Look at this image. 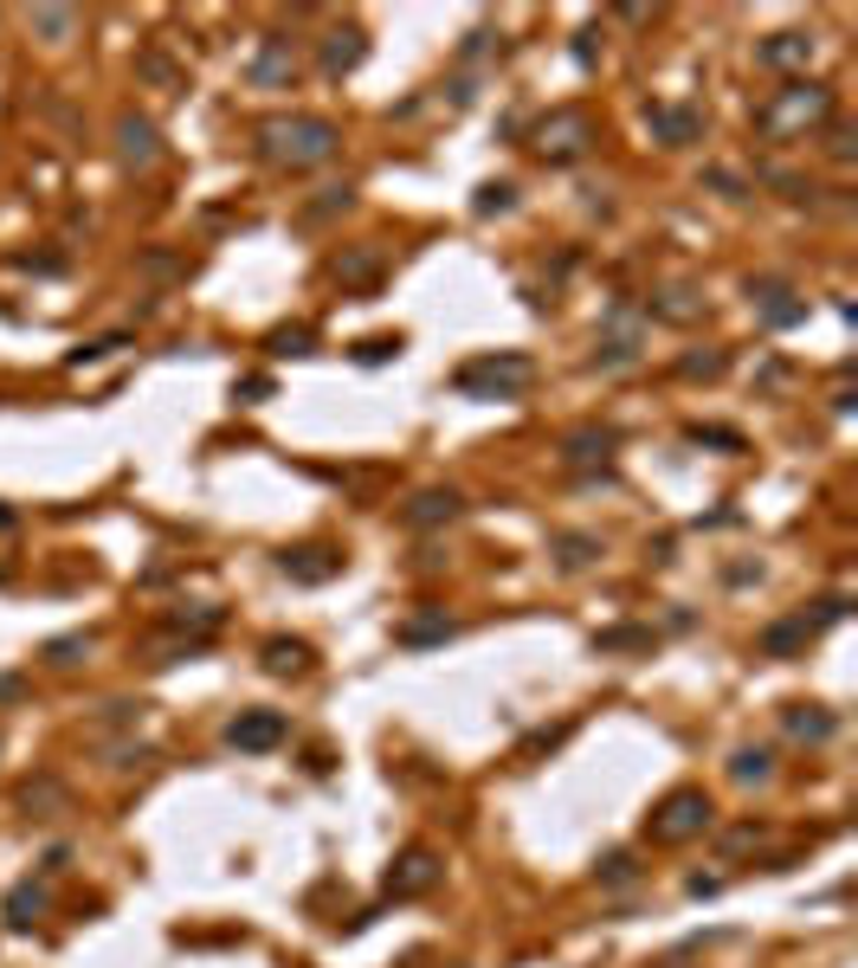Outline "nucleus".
Here are the masks:
<instances>
[{"mask_svg":"<svg viewBox=\"0 0 858 968\" xmlns=\"http://www.w3.org/2000/svg\"><path fill=\"white\" fill-rule=\"evenodd\" d=\"M304 659H310V652H304L297 639H271V646H265V665H271V672H297Z\"/></svg>","mask_w":858,"mask_h":968,"instance_id":"f8f14e48","label":"nucleus"},{"mask_svg":"<svg viewBox=\"0 0 858 968\" xmlns=\"http://www.w3.org/2000/svg\"><path fill=\"white\" fill-rule=\"evenodd\" d=\"M529 381V362L523 356H485V362H472V368H459V387L465 394H516Z\"/></svg>","mask_w":858,"mask_h":968,"instance_id":"7ed1b4c3","label":"nucleus"},{"mask_svg":"<svg viewBox=\"0 0 858 968\" xmlns=\"http://www.w3.org/2000/svg\"><path fill=\"white\" fill-rule=\"evenodd\" d=\"M607 446H613V433H575L568 459H607Z\"/></svg>","mask_w":858,"mask_h":968,"instance_id":"ddd939ff","label":"nucleus"},{"mask_svg":"<svg viewBox=\"0 0 858 968\" xmlns=\"http://www.w3.org/2000/svg\"><path fill=\"white\" fill-rule=\"evenodd\" d=\"M117 136H123V162H155V129L142 117H123Z\"/></svg>","mask_w":858,"mask_h":968,"instance_id":"9d476101","label":"nucleus"},{"mask_svg":"<svg viewBox=\"0 0 858 968\" xmlns=\"http://www.w3.org/2000/svg\"><path fill=\"white\" fill-rule=\"evenodd\" d=\"M343 569V556H330V549H291L284 556V575H297V582H330Z\"/></svg>","mask_w":858,"mask_h":968,"instance_id":"6e6552de","label":"nucleus"},{"mask_svg":"<svg viewBox=\"0 0 858 968\" xmlns=\"http://www.w3.org/2000/svg\"><path fill=\"white\" fill-rule=\"evenodd\" d=\"M465 504H459V491H420L413 504H407V523L413 530H433V523H452Z\"/></svg>","mask_w":858,"mask_h":968,"instance_id":"0eeeda50","label":"nucleus"},{"mask_svg":"<svg viewBox=\"0 0 858 968\" xmlns=\"http://www.w3.org/2000/svg\"><path fill=\"white\" fill-rule=\"evenodd\" d=\"M284 72H291V59H284L278 46H271V52H265V59L252 65V78H258V85H271V78H284Z\"/></svg>","mask_w":858,"mask_h":968,"instance_id":"2eb2a0df","label":"nucleus"},{"mask_svg":"<svg viewBox=\"0 0 858 968\" xmlns=\"http://www.w3.org/2000/svg\"><path fill=\"white\" fill-rule=\"evenodd\" d=\"M7 523H13V510H0V530H7Z\"/></svg>","mask_w":858,"mask_h":968,"instance_id":"4be33fe9","label":"nucleus"},{"mask_svg":"<svg viewBox=\"0 0 858 968\" xmlns=\"http://www.w3.org/2000/svg\"><path fill=\"white\" fill-rule=\"evenodd\" d=\"M258 142H265V155L271 162H291V168H310V162H323L330 149H336V123L323 117H278L258 129Z\"/></svg>","mask_w":858,"mask_h":968,"instance_id":"f257e3e1","label":"nucleus"},{"mask_svg":"<svg viewBox=\"0 0 858 968\" xmlns=\"http://www.w3.org/2000/svg\"><path fill=\"white\" fill-rule=\"evenodd\" d=\"M278 736H284V717H278V711H245V717H233V729H227L233 749H271Z\"/></svg>","mask_w":858,"mask_h":968,"instance_id":"423d86ee","label":"nucleus"},{"mask_svg":"<svg viewBox=\"0 0 858 968\" xmlns=\"http://www.w3.org/2000/svg\"><path fill=\"white\" fill-rule=\"evenodd\" d=\"M362 33H330V46H323V65L330 72H349V65H362Z\"/></svg>","mask_w":858,"mask_h":968,"instance_id":"9b49d317","label":"nucleus"},{"mask_svg":"<svg viewBox=\"0 0 858 968\" xmlns=\"http://www.w3.org/2000/svg\"><path fill=\"white\" fill-rule=\"evenodd\" d=\"M278 349H291V356H304V349H310V330H284V336H278Z\"/></svg>","mask_w":858,"mask_h":968,"instance_id":"412c9836","label":"nucleus"},{"mask_svg":"<svg viewBox=\"0 0 858 968\" xmlns=\"http://www.w3.org/2000/svg\"><path fill=\"white\" fill-rule=\"evenodd\" d=\"M787 729H794V736H827V729H833V717H801V711H794V717H787Z\"/></svg>","mask_w":858,"mask_h":968,"instance_id":"6ab92c4d","label":"nucleus"},{"mask_svg":"<svg viewBox=\"0 0 858 968\" xmlns=\"http://www.w3.org/2000/svg\"><path fill=\"white\" fill-rule=\"evenodd\" d=\"M575 136H588V117H575V111H568V117L542 123V142H536V149H542V155H575V149H581Z\"/></svg>","mask_w":858,"mask_h":968,"instance_id":"1a4fd4ad","label":"nucleus"},{"mask_svg":"<svg viewBox=\"0 0 858 968\" xmlns=\"http://www.w3.org/2000/svg\"><path fill=\"white\" fill-rule=\"evenodd\" d=\"M433 878H439V858H433L426 846H413L394 871H387V891H394V897H413V891H426Z\"/></svg>","mask_w":858,"mask_h":968,"instance_id":"39448f33","label":"nucleus"},{"mask_svg":"<svg viewBox=\"0 0 858 968\" xmlns=\"http://www.w3.org/2000/svg\"><path fill=\"white\" fill-rule=\"evenodd\" d=\"M39 904H46V891H33V884H20V891H13V904H7V910H13V924H33V917H26V910H39Z\"/></svg>","mask_w":858,"mask_h":968,"instance_id":"f3484780","label":"nucleus"},{"mask_svg":"<svg viewBox=\"0 0 858 968\" xmlns=\"http://www.w3.org/2000/svg\"><path fill=\"white\" fill-rule=\"evenodd\" d=\"M735 775H742V781H768V755H761V749H742V755H735Z\"/></svg>","mask_w":858,"mask_h":968,"instance_id":"dca6fc26","label":"nucleus"},{"mask_svg":"<svg viewBox=\"0 0 858 968\" xmlns=\"http://www.w3.org/2000/svg\"><path fill=\"white\" fill-rule=\"evenodd\" d=\"M710 794L704 788H678V794H665L658 807H652V820H645V833L658 840V846H684V840H697L704 827H710Z\"/></svg>","mask_w":858,"mask_h":968,"instance_id":"f03ea898","label":"nucleus"},{"mask_svg":"<svg viewBox=\"0 0 858 968\" xmlns=\"http://www.w3.org/2000/svg\"><path fill=\"white\" fill-rule=\"evenodd\" d=\"M807 46H801V33H781V46H761V59L768 65H787V59H801Z\"/></svg>","mask_w":858,"mask_h":968,"instance_id":"4468645a","label":"nucleus"},{"mask_svg":"<svg viewBox=\"0 0 858 968\" xmlns=\"http://www.w3.org/2000/svg\"><path fill=\"white\" fill-rule=\"evenodd\" d=\"M72 652H85V639H52V646H46L52 665H72Z\"/></svg>","mask_w":858,"mask_h":968,"instance_id":"aec40b11","label":"nucleus"},{"mask_svg":"<svg viewBox=\"0 0 858 968\" xmlns=\"http://www.w3.org/2000/svg\"><path fill=\"white\" fill-rule=\"evenodd\" d=\"M658 129H665L671 142H684V136H691V117H684V111H658Z\"/></svg>","mask_w":858,"mask_h":968,"instance_id":"a211bd4d","label":"nucleus"},{"mask_svg":"<svg viewBox=\"0 0 858 968\" xmlns=\"http://www.w3.org/2000/svg\"><path fill=\"white\" fill-rule=\"evenodd\" d=\"M814 117H827V91H820V85H794L787 104H768V111H761V129H768V136H787L794 123H814Z\"/></svg>","mask_w":858,"mask_h":968,"instance_id":"20e7f679","label":"nucleus"}]
</instances>
